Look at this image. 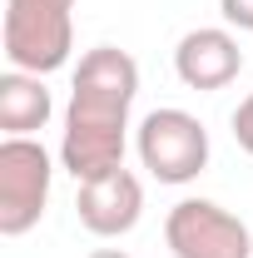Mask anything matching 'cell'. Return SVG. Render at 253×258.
Masks as SVG:
<instances>
[{
	"label": "cell",
	"mask_w": 253,
	"mask_h": 258,
	"mask_svg": "<svg viewBox=\"0 0 253 258\" xmlns=\"http://www.w3.org/2000/svg\"><path fill=\"white\" fill-rule=\"evenodd\" d=\"M90 258H129V253H124V248H95Z\"/></svg>",
	"instance_id": "obj_11"
},
{
	"label": "cell",
	"mask_w": 253,
	"mask_h": 258,
	"mask_svg": "<svg viewBox=\"0 0 253 258\" xmlns=\"http://www.w3.org/2000/svg\"><path fill=\"white\" fill-rule=\"evenodd\" d=\"M164 243L174 258H253L248 224L214 199H179L164 219Z\"/></svg>",
	"instance_id": "obj_5"
},
{
	"label": "cell",
	"mask_w": 253,
	"mask_h": 258,
	"mask_svg": "<svg viewBox=\"0 0 253 258\" xmlns=\"http://www.w3.org/2000/svg\"><path fill=\"white\" fill-rule=\"evenodd\" d=\"M139 95V64L119 45H95L75 64V85L65 104L60 169L75 184L124 169L129 149V109Z\"/></svg>",
	"instance_id": "obj_1"
},
{
	"label": "cell",
	"mask_w": 253,
	"mask_h": 258,
	"mask_svg": "<svg viewBox=\"0 0 253 258\" xmlns=\"http://www.w3.org/2000/svg\"><path fill=\"white\" fill-rule=\"evenodd\" d=\"M75 214H80L85 233H95V238L134 233V224L144 219V184H139V174L134 169H114V174H99L90 184H80Z\"/></svg>",
	"instance_id": "obj_6"
},
{
	"label": "cell",
	"mask_w": 253,
	"mask_h": 258,
	"mask_svg": "<svg viewBox=\"0 0 253 258\" xmlns=\"http://www.w3.org/2000/svg\"><path fill=\"white\" fill-rule=\"evenodd\" d=\"M55 159L35 134H5L0 139V233L25 238L50 204Z\"/></svg>",
	"instance_id": "obj_4"
},
{
	"label": "cell",
	"mask_w": 253,
	"mask_h": 258,
	"mask_svg": "<svg viewBox=\"0 0 253 258\" xmlns=\"http://www.w3.org/2000/svg\"><path fill=\"white\" fill-rule=\"evenodd\" d=\"M238 70H243V50L228 25H199L174 45V75H179V85H189L199 95L228 90L238 80Z\"/></svg>",
	"instance_id": "obj_7"
},
{
	"label": "cell",
	"mask_w": 253,
	"mask_h": 258,
	"mask_svg": "<svg viewBox=\"0 0 253 258\" xmlns=\"http://www.w3.org/2000/svg\"><path fill=\"white\" fill-rule=\"evenodd\" d=\"M75 50V0H5V60L25 75H55Z\"/></svg>",
	"instance_id": "obj_2"
},
{
	"label": "cell",
	"mask_w": 253,
	"mask_h": 258,
	"mask_svg": "<svg viewBox=\"0 0 253 258\" xmlns=\"http://www.w3.org/2000/svg\"><path fill=\"white\" fill-rule=\"evenodd\" d=\"M55 99L45 90V75H25V70H5L0 75V129L5 134H35L50 124Z\"/></svg>",
	"instance_id": "obj_8"
},
{
	"label": "cell",
	"mask_w": 253,
	"mask_h": 258,
	"mask_svg": "<svg viewBox=\"0 0 253 258\" xmlns=\"http://www.w3.org/2000/svg\"><path fill=\"white\" fill-rule=\"evenodd\" d=\"M219 15L228 30H248L253 35V0H219Z\"/></svg>",
	"instance_id": "obj_10"
},
{
	"label": "cell",
	"mask_w": 253,
	"mask_h": 258,
	"mask_svg": "<svg viewBox=\"0 0 253 258\" xmlns=\"http://www.w3.org/2000/svg\"><path fill=\"white\" fill-rule=\"evenodd\" d=\"M134 154L159 184H194L209 169V129L189 109H149L134 129Z\"/></svg>",
	"instance_id": "obj_3"
},
{
	"label": "cell",
	"mask_w": 253,
	"mask_h": 258,
	"mask_svg": "<svg viewBox=\"0 0 253 258\" xmlns=\"http://www.w3.org/2000/svg\"><path fill=\"white\" fill-rule=\"evenodd\" d=\"M233 139H238V149L253 159V90L238 99V109H233Z\"/></svg>",
	"instance_id": "obj_9"
}]
</instances>
